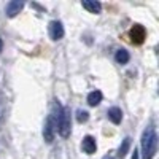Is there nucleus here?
Returning a JSON list of instances; mask_svg holds the SVG:
<instances>
[{
	"mask_svg": "<svg viewBox=\"0 0 159 159\" xmlns=\"http://www.w3.org/2000/svg\"><path fill=\"white\" fill-rule=\"evenodd\" d=\"M24 8V2H19V0H11V2L7 3L5 7V13L8 18H15L19 15V11Z\"/></svg>",
	"mask_w": 159,
	"mask_h": 159,
	"instance_id": "423d86ee",
	"label": "nucleus"
},
{
	"mask_svg": "<svg viewBox=\"0 0 159 159\" xmlns=\"http://www.w3.org/2000/svg\"><path fill=\"white\" fill-rule=\"evenodd\" d=\"M3 51V42H2V38H0V52Z\"/></svg>",
	"mask_w": 159,
	"mask_h": 159,
	"instance_id": "dca6fc26",
	"label": "nucleus"
},
{
	"mask_svg": "<svg viewBox=\"0 0 159 159\" xmlns=\"http://www.w3.org/2000/svg\"><path fill=\"white\" fill-rule=\"evenodd\" d=\"M102 102V92L100 91H92L88 94V103H89V107H97V105Z\"/></svg>",
	"mask_w": 159,
	"mask_h": 159,
	"instance_id": "9b49d317",
	"label": "nucleus"
},
{
	"mask_svg": "<svg viewBox=\"0 0 159 159\" xmlns=\"http://www.w3.org/2000/svg\"><path fill=\"white\" fill-rule=\"evenodd\" d=\"M65 30H64V25L61 21H51L49 22V37L51 40H54V42H57V40H61L64 37Z\"/></svg>",
	"mask_w": 159,
	"mask_h": 159,
	"instance_id": "39448f33",
	"label": "nucleus"
},
{
	"mask_svg": "<svg viewBox=\"0 0 159 159\" xmlns=\"http://www.w3.org/2000/svg\"><path fill=\"white\" fill-rule=\"evenodd\" d=\"M142 154L143 159H153L157 150V135L153 126L147 127L142 134Z\"/></svg>",
	"mask_w": 159,
	"mask_h": 159,
	"instance_id": "f03ea898",
	"label": "nucleus"
},
{
	"mask_svg": "<svg viewBox=\"0 0 159 159\" xmlns=\"http://www.w3.org/2000/svg\"><path fill=\"white\" fill-rule=\"evenodd\" d=\"M62 113V105L59 103V100H52V107H51V113L46 118V123L43 127V137L46 140V143H51L54 140L56 135V130H57V123H59V118Z\"/></svg>",
	"mask_w": 159,
	"mask_h": 159,
	"instance_id": "f257e3e1",
	"label": "nucleus"
},
{
	"mask_svg": "<svg viewBox=\"0 0 159 159\" xmlns=\"http://www.w3.org/2000/svg\"><path fill=\"white\" fill-rule=\"evenodd\" d=\"M57 132L62 139H67L72 132V113L69 107H62V113L57 123Z\"/></svg>",
	"mask_w": 159,
	"mask_h": 159,
	"instance_id": "7ed1b4c3",
	"label": "nucleus"
},
{
	"mask_svg": "<svg viewBox=\"0 0 159 159\" xmlns=\"http://www.w3.org/2000/svg\"><path fill=\"white\" fill-rule=\"evenodd\" d=\"M130 159H139V151L134 148V153H132V157Z\"/></svg>",
	"mask_w": 159,
	"mask_h": 159,
	"instance_id": "4468645a",
	"label": "nucleus"
},
{
	"mask_svg": "<svg viewBox=\"0 0 159 159\" xmlns=\"http://www.w3.org/2000/svg\"><path fill=\"white\" fill-rule=\"evenodd\" d=\"M88 119H89V113H88L86 110H78V111H76V121H78L80 124L86 123Z\"/></svg>",
	"mask_w": 159,
	"mask_h": 159,
	"instance_id": "ddd939ff",
	"label": "nucleus"
},
{
	"mask_svg": "<svg viewBox=\"0 0 159 159\" xmlns=\"http://www.w3.org/2000/svg\"><path fill=\"white\" fill-rule=\"evenodd\" d=\"M107 115H108V119L113 124H119L123 121V111H121V108H118V107H111L107 111Z\"/></svg>",
	"mask_w": 159,
	"mask_h": 159,
	"instance_id": "1a4fd4ad",
	"label": "nucleus"
},
{
	"mask_svg": "<svg viewBox=\"0 0 159 159\" xmlns=\"http://www.w3.org/2000/svg\"><path fill=\"white\" fill-rule=\"evenodd\" d=\"M130 143H132V139H130V137H126V139L121 142V145H119V148H118V157H119V159H123V157L129 153Z\"/></svg>",
	"mask_w": 159,
	"mask_h": 159,
	"instance_id": "9d476101",
	"label": "nucleus"
},
{
	"mask_svg": "<svg viewBox=\"0 0 159 159\" xmlns=\"http://www.w3.org/2000/svg\"><path fill=\"white\" fill-rule=\"evenodd\" d=\"M130 56H129V52L126 49H118L116 51V54H115V61L119 64V65H126L129 62Z\"/></svg>",
	"mask_w": 159,
	"mask_h": 159,
	"instance_id": "f8f14e48",
	"label": "nucleus"
},
{
	"mask_svg": "<svg viewBox=\"0 0 159 159\" xmlns=\"http://www.w3.org/2000/svg\"><path fill=\"white\" fill-rule=\"evenodd\" d=\"M102 159H115V156H113L111 153H108V154H105V156H103Z\"/></svg>",
	"mask_w": 159,
	"mask_h": 159,
	"instance_id": "2eb2a0df",
	"label": "nucleus"
},
{
	"mask_svg": "<svg viewBox=\"0 0 159 159\" xmlns=\"http://www.w3.org/2000/svg\"><path fill=\"white\" fill-rule=\"evenodd\" d=\"M81 150L86 153V154H94L96 150H97V143H96V139L92 135H86L81 142Z\"/></svg>",
	"mask_w": 159,
	"mask_h": 159,
	"instance_id": "0eeeda50",
	"label": "nucleus"
},
{
	"mask_svg": "<svg viewBox=\"0 0 159 159\" xmlns=\"http://www.w3.org/2000/svg\"><path fill=\"white\" fill-rule=\"evenodd\" d=\"M129 38H130V43L134 45H142L147 38V30H145L143 25L140 24H134L129 30Z\"/></svg>",
	"mask_w": 159,
	"mask_h": 159,
	"instance_id": "20e7f679",
	"label": "nucleus"
},
{
	"mask_svg": "<svg viewBox=\"0 0 159 159\" xmlns=\"http://www.w3.org/2000/svg\"><path fill=\"white\" fill-rule=\"evenodd\" d=\"M81 5H83L84 10H88L89 13H94V15H99L102 11V3L96 2V0H83Z\"/></svg>",
	"mask_w": 159,
	"mask_h": 159,
	"instance_id": "6e6552de",
	"label": "nucleus"
}]
</instances>
